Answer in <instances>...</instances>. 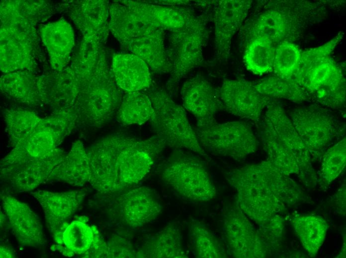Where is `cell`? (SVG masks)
Masks as SVG:
<instances>
[{
	"label": "cell",
	"mask_w": 346,
	"mask_h": 258,
	"mask_svg": "<svg viewBox=\"0 0 346 258\" xmlns=\"http://www.w3.org/2000/svg\"><path fill=\"white\" fill-rule=\"evenodd\" d=\"M86 217L82 216L66 227L57 245L51 249L58 251L65 256L78 255L83 258H109L108 246L96 227L90 226Z\"/></svg>",
	"instance_id": "obj_12"
},
{
	"label": "cell",
	"mask_w": 346,
	"mask_h": 258,
	"mask_svg": "<svg viewBox=\"0 0 346 258\" xmlns=\"http://www.w3.org/2000/svg\"><path fill=\"white\" fill-rule=\"evenodd\" d=\"M167 51L172 71L167 87L173 90L180 79L203 61L207 30L202 17L194 14L182 28L170 32Z\"/></svg>",
	"instance_id": "obj_6"
},
{
	"label": "cell",
	"mask_w": 346,
	"mask_h": 258,
	"mask_svg": "<svg viewBox=\"0 0 346 258\" xmlns=\"http://www.w3.org/2000/svg\"><path fill=\"white\" fill-rule=\"evenodd\" d=\"M195 131L203 149L215 155L240 161L258 148L255 134L244 122L197 125Z\"/></svg>",
	"instance_id": "obj_7"
},
{
	"label": "cell",
	"mask_w": 346,
	"mask_h": 258,
	"mask_svg": "<svg viewBox=\"0 0 346 258\" xmlns=\"http://www.w3.org/2000/svg\"><path fill=\"white\" fill-rule=\"evenodd\" d=\"M112 72L118 86L127 93L140 91L151 83L148 65L132 53L114 54Z\"/></svg>",
	"instance_id": "obj_22"
},
{
	"label": "cell",
	"mask_w": 346,
	"mask_h": 258,
	"mask_svg": "<svg viewBox=\"0 0 346 258\" xmlns=\"http://www.w3.org/2000/svg\"><path fill=\"white\" fill-rule=\"evenodd\" d=\"M283 228V223L279 216L274 215L260 224L258 230L263 241L268 247L276 242L281 237Z\"/></svg>",
	"instance_id": "obj_39"
},
{
	"label": "cell",
	"mask_w": 346,
	"mask_h": 258,
	"mask_svg": "<svg viewBox=\"0 0 346 258\" xmlns=\"http://www.w3.org/2000/svg\"><path fill=\"white\" fill-rule=\"evenodd\" d=\"M39 79L26 72L10 73L1 76V91L9 97L25 104H38L41 96Z\"/></svg>",
	"instance_id": "obj_30"
},
{
	"label": "cell",
	"mask_w": 346,
	"mask_h": 258,
	"mask_svg": "<svg viewBox=\"0 0 346 258\" xmlns=\"http://www.w3.org/2000/svg\"><path fill=\"white\" fill-rule=\"evenodd\" d=\"M154 114L149 95L136 91L128 92L122 97L116 117L122 125H141L150 121Z\"/></svg>",
	"instance_id": "obj_29"
},
{
	"label": "cell",
	"mask_w": 346,
	"mask_h": 258,
	"mask_svg": "<svg viewBox=\"0 0 346 258\" xmlns=\"http://www.w3.org/2000/svg\"><path fill=\"white\" fill-rule=\"evenodd\" d=\"M90 168L87 150L78 140L73 143L71 149L62 162L53 170L49 181L64 182L82 186L89 182Z\"/></svg>",
	"instance_id": "obj_24"
},
{
	"label": "cell",
	"mask_w": 346,
	"mask_h": 258,
	"mask_svg": "<svg viewBox=\"0 0 346 258\" xmlns=\"http://www.w3.org/2000/svg\"><path fill=\"white\" fill-rule=\"evenodd\" d=\"M252 0L218 1L214 11L215 54L217 60H227L232 39L248 15Z\"/></svg>",
	"instance_id": "obj_15"
},
{
	"label": "cell",
	"mask_w": 346,
	"mask_h": 258,
	"mask_svg": "<svg viewBox=\"0 0 346 258\" xmlns=\"http://www.w3.org/2000/svg\"><path fill=\"white\" fill-rule=\"evenodd\" d=\"M122 47L144 61L154 70L171 73L172 66L165 45V30L136 21L129 29Z\"/></svg>",
	"instance_id": "obj_11"
},
{
	"label": "cell",
	"mask_w": 346,
	"mask_h": 258,
	"mask_svg": "<svg viewBox=\"0 0 346 258\" xmlns=\"http://www.w3.org/2000/svg\"><path fill=\"white\" fill-rule=\"evenodd\" d=\"M158 171L162 181L184 199L201 203L216 196L206 167L192 154L175 150L159 164Z\"/></svg>",
	"instance_id": "obj_3"
},
{
	"label": "cell",
	"mask_w": 346,
	"mask_h": 258,
	"mask_svg": "<svg viewBox=\"0 0 346 258\" xmlns=\"http://www.w3.org/2000/svg\"><path fill=\"white\" fill-rule=\"evenodd\" d=\"M346 164V137L328 149L322 157L320 176L326 184L334 181Z\"/></svg>",
	"instance_id": "obj_37"
},
{
	"label": "cell",
	"mask_w": 346,
	"mask_h": 258,
	"mask_svg": "<svg viewBox=\"0 0 346 258\" xmlns=\"http://www.w3.org/2000/svg\"><path fill=\"white\" fill-rule=\"evenodd\" d=\"M77 22L85 35V41L98 43L107 34L109 2L104 0H87L78 2Z\"/></svg>",
	"instance_id": "obj_25"
},
{
	"label": "cell",
	"mask_w": 346,
	"mask_h": 258,
	"mask_svg": "<svg viewBox=\"0 0 346 258\" xmlns=\"http://www.w3.org/2000/svg\"><path fill=\"white\" fill-rule=\"evenodd\" d=\"M179 227L171 223L152 236L136 255L153 258H188Z\"/></svg>",
	"instance_id": "obj_26"
},
{
	"label": "cell",
	"mask_w": 346,
	"mask_h": 258,
	"mask_svg": "<svg viewBox=\"0 0 346 258\" xmlns=\"http://www.w3.org/2000/svg\"><path fill=\"white\" fill-rule=\"evenodd\" d=\"M292 123L312 157L321 156L333 141L342 136L346 126L326 109L311 105L290 112Z\"/></svg>",
	"instance_id": "obj_8"
},
{
	"label": "cell",
	"mask_w": 346,
	"mask_h": 258,
	"mask_svg": "<svg viewBox=\"0 0 346 258\" xmlns=\"http://www.w3.org/2000/svg\"><path fill=\"white\" fill-rule=\"evenodd\" d=\"M148 95L154 110L150 123L156 135L167 146L207 156L188 122L184 109L175 103L164 89L155 90Z\"/></svg>",
	"instance_id": "obj_4"
},
{
	"label": "cell",
	"mask_w": 346,
	"mask_h": 258,
	"mask_svg": "<svg viewBox=\"0 0 346 258\" xmlns=\"http://www.w3.org/2000/svg\"><path fill=\"white\" fill-rule=\"evenodd\" d=\"M224 241L230 256L237 258H260L268 247L247 215L236 204L225 209L223 218Z\"/></svg>",
	"instance_id": "obj_9"
},
{
	"label": "cell",
	"mask_w": 346,
	"mask_h": 258,
	"mask_svg": "<svg viewBox=\"0 0 346 258\" xmlns=\"http://www.w3.org/2000/svg\"><path fill=\"white\" fill-rule=\"evenodd\" d=\"M40 34L48 51L51 66L62 68L68 62L74 45L71 25L65 19H60L42 25Z\"/></svg>",
	"instance_id": "obj_23"
},
{
	"label": "cell",
	"mask_w": 346,
	"mask_h": 258,
	"mask_svg": "<svg viewBox=\"0 0 346 258\" xmlns=\"http://www.w3.org/2000/svg\"><path fill=\"white\" fill-rule=\"evenodd\" d=\"M44 212L47 226L56 243L77 210L86 194L82 191L55 193L45 190L31 192Z\"/></svg>",
	"instance_id": "obj_16"
},
{
	"label": "cell",
	"mask_w": 346,
	"mask_h": 258,
	"mask_svg": "<svg viewBox=\"0 0 346 258\" xmlns=\"http://www.w3.org/2000/svg\"><path fill=\"white\" fill-rule=\"evenodd\" d=\"M301 53L298 46L288 41H284L276 45L273 65V71L275 75L294 80Z\"/></svg>",
	"instance_id": "obj_36"
},
{
	"label": "cell",
	"mask_w": 346,
	"mask_h": 258,
	"mask_svg": "<svg viewBox=\"0 0 346 258\" xmlns=\"http://www.w3.org/2000/svg\"><path fill=\"white\" fill-rule=\"evenodd\" d=\"M290 26L288 18L284 13L277 10H268L254 22L250 33V40L260 38L275 46L283 42Z\"/></svg>",
	"instance_id": "obj_28"
},
{
	"label": "cell",
	"mask_w": 346,
	"mask_h": 258,
	"mask_svg": "<svg viewBox=\"0 0 346 258\" xmlns=\"http://www.w3.org/2000/svg\"><path fill=\"white\" fill-rule=\"evenodd\" d=\"M275 49V46L263 39L250 40L243 58L247 69L258 75L273 71Z\"/></svg>",
	"instance_id": "obj_34"
},
{
	"label": "cell",
	"mask_w": 346,
	"mask_h": 258,
	"mask_svg": "<svg viewBox=\"0 0 346 258\" xmlns=\"http://www.w3.org/2000/svg\"><path fill=\"white\" fill-rule=\"evenodd\" d=\"M292 225L303 247L311 257L315 256L325 239L326 221L319 216L300 215L293 218Z\"/></svg>",
	"instance_id": "obj_27"
},
{
	"label": "cell",
	"mask_w": 346,
	"mask_h": 258,
	"mask_svg": "<svg viewBox=\"0 0 346 258\" xmlns=\"http://www.w3.org/2000/svg\"><path fill=\"white\" fill-rule=\"evenodd\" d=\"M4 118L6 131L12 147L29 134L41 120L34 112L22 109L8 110Z\"/></svg>",
	"instance_id": "obj_35"
},
{
	"label": "cell",
	"mask_w": 346,
	"mask_h": 258,
	"mask_svg": "<svg viewBox=\"0 0 346 258\" xmlns=\"http://www.w3.org/2000/svg\"><path fill=\"white\" fill-rule=\"evenodd\" d=\"M122 221L131 227H140L155 220L162 206L154 191L146 187L130 190L117 199Z\"/></svg>",
	"instance_id": "obj_19"
},
{
	"label": "cell",
	"mask_w": 346,
	"mask_h": 258,
	"mask_svg": "<svg viewBox=\"0 0 346 258\" xmlns=\"http://www.w3.org/2000/svg\"><path fill=\"white\" fill-rule=\"evenodd\" d=\"M66 154L61 150L50 156L38 157L14 147L0 160L1 180L15 191L32 192L49 181L52 172Z\"/></svg>",
	"instance_id": "obj_5"
},
{
	"label": "cell",
	"mask_w": 346,
	"mask_h": 258,
	"mask_svg": "<svg viewBox=\"0 0 346 258\" xmlns=\"http://www.w3.org/2000/svg\"><path fill=\"white\" fill-rule=\"evenodd\" d=\"M14 254L9 248L0 246V258H13Z\"/></svg>",
	"instance_id": "obj_40"
},
{
	"label": "cell",
	"mask_w": 346,
	"mask_h": 258,
	"mask_svg": "<svg viewBox=\"0 0 346 258\" xmlns=\"http://www.w3.org/2000/svg\"><path fill=\"white\" fill-rule=\"evenodd\" d=\"M1 204L10 229L20 245L37 248L46 244L40 220L26 203L11 196L2 195Z\"/></svg>",
	"instance_id": "obj_18"
},
{
	"label": "cell",
	"mask_w": 346,
	"mask_h": 258,
	"mask_svg": "<svg viewBox=\"0 0 346 258\" xmlns=\"http://www.w3.org/2000/svg\"><path fill=\"white\" fill-rule=\"evenodd\" d=\"M11 17L0 31V68L5 72L27 68L32 63L30 37L18 26V14L17 18L12 14Z\"/></svg>",
	"instance_id": "obj_20"
},
{
	"label": "cell",
	"mask_w": 346,
	"mask_h": 258,
	"mask_svg": "<svg viewBox=\"0 0 346 258\" xmlns=\"http://www.w3.org/2000/svg\"><path fill=\"white\" fill-rule=\"evenodd\" d=\"M260 136L267 159L286 175L296 174L300 177V169L296 159L280 143L269 127L262 121Z\"/></svg>",
	"instance_id": "obj_33"
},
{
	"label": "cell",
	"mask_w": 346,
	"mask_h": 258,
	"mask_svg": "<svg viewBox=\"0 0 346 258\" xmlns=\"http://www.w3.org/2000/svg\"><path fill=\"white\" fill-rule=\"evenodd\" d=\"M189 240L191 251L197 258L227 257L223 244L203 223L194 221L189 227Z\"/></svg>",
	"instance_id": "obj_32"
},
{
	"label": "cell",
	"mask_w": 346,
	"mask_h": 258,
	"mask_svg": "<svg viewBox=\"0 0 346 258\" xmlns=\"http://www.w3.org/2000/svg\"><path fill=\"white\" fill-rule=\"evenodd\" d=\"M262 121L272 130L280 143L294 157L304 181L315 178L312 156L283 109L274 101L266 107Z\"/></svg>",
	"instance_id": "obj_14"
},
{
	"label": "cell",
	"mask_w": 346,
	"mask_h": 258,
	"mask_svg": "<svg viewBox=\"0 0 346 258\" xmlns=\"http://www.w3.org/2000/svg\"><path fill=\"white\" fill-rule=\"evenodd\" d=\"M218 90L224 110L254 121H259L264 109L274 102L260 94L254 82L244 79H225Z\"/></svg>",
	"instance_id": "obj_13"
},
{
	"label": "cell",
	"mask_w": 346,
	"mask_h": 258,
	"mask_svg": "<svg viewBox=\"0 0 346 258\" xmlns=\"http://www.w3.org/2000/svg\"><path fill=\"white\" fill-rule=\"evenodd\" d=\"M156 135L141 139L122 133L98 139L87 149L89 183L101 193L121 191L140 182L165 148Z\"/></svg>",
	"instance_id": "obj_1"
},
{
	"label": "cell",
	"mask_w": 346,
	"mask_h": 258,
	"mask_svg": "<svg viewBox=\"0 0 346 258\" xmlns=\"http://www.w3.org/2000/svg\"><path fill=\"white\" fill-rule=\"evenodd\" d=\"M181 95L184 108L194 116L197 125L215 122L216 114L224 110L218 89L201 75L187 79L181 87Z\"/></svg>",
	"instance_id": "obj_17"
},
{
	"label": "cell",
	"mask_w": 346,
	"mask_h": 258,
	"mask_svg": "<svg viewBox=\"0 0 346 258\" xmlns=\"http://www.w3.org/2000/svg\"><path fill=\"white\" fill-rule=\"evenodd\" d=\"M311 100L325 107L341 108L346 101V81L340 68L330 57L297 78Z\"/></svg>",
	"instance_id": "obj_10"
},
{
	"label": "cell",
	"mask_w": 346,
	"mask_h": 258,
	"mask_svg": "<svg viewBox=\"0 0 346 258\" xmlns=\"http://www.w3.org/2000/svg\"><path fill=\"white\" fill-rule=\"evenodd\" d=\"M344 35L340 31L333 39L323 45L302 52L298 67L294 80L313 67L330 57L337 46L341 42Z\"/></svg>",
	"instance_id": "obj_38"
},
{
	"label": "cell",
	"mask_w": 346,
	"mask_h": 258,
	"mask_svg": "<svg viewBox=\"0 0 346 258\" xmlns=\"http://www.w3.org/2000/svg\"><path fill=\"white\" fill-rule=\"evenodd\" d=\"M119 1L142 22L170 32L184 27L193 14L189 9L177 6L155 5L140 1Z\"/></svg>",
	"instance_id": "obj_21"
},
{
	"label": "cell",
	"mask_w": 346,
	"mask_h": 258,
	"mask_svg": "<svg viewBox=\"0 0 346 258\" xmlns=\"http://www.w3.org/2000/svg\"><path fill=\"white\" fill-rule=\"evenodd\" d=\"M289 176L268 159L224 173L237 192L236 204L259 225L300 200L299 188Z\"/></svg>",
	"instance_id": "obj_2"
},
{
	"label": "cell",
	"mask_w": 346,
	"mask_h": 258,
	"mask_svg": "<svg viewBox=\"0 0 346 258\" xmlns=\"http://www.w3.org/2000/svg\"><path fill=\"white\" fill-rule=\"evenodd\" d=\"M254 84L260 94L273 99H284L296 103L311 100L305 89L293 79L274 75L254 82Z\"/></svg>",
	"instance_id": "obj_31"
}]
</instances>
